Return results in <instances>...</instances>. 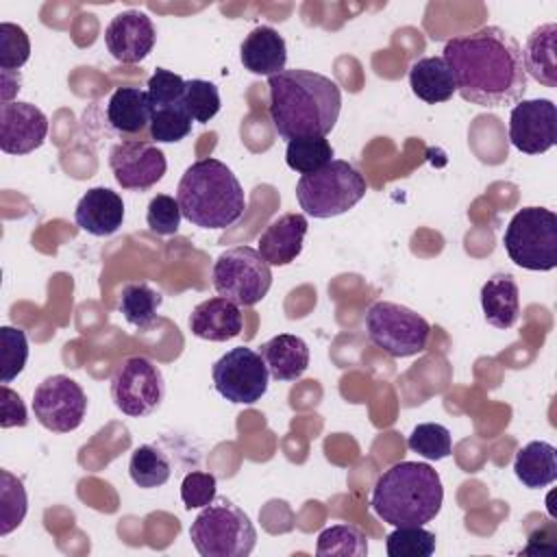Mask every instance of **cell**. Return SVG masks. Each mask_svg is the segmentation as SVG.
Segmentation results:
<instances>
[{"label": "cell", "mask_w": 557, "mask_h": 557, "mask_svg": "<svg viewBox=\"0 0 557 557\" xmlns=\"http://www.w3.org/2000/svg\"><path fill=\"white\" fill-rule=\"evenodd\" d=\"M33 411L37 422L52 433L76 431L87 413V396L83 387L65 376H46L33 392Z\"/></svg>", "instance_id": "cell-12"}, {"label": "cell", "mask_w": 557, "mask_h": 557, "mask_svg": "<svg viewBox=\"0 0 557 557\" xmlns=\"http://www.w3.org/2000/svg\"><path fill=\"white\" fill-rule=\"evenodd\" d=\"M407 446L424 459L440 461L450 455L453 440H450V431L444 424L422 422L409 433Z\"/></svg>", "instance_id": "cell-36"}, {"label": "cell", "mask_w": 557, "mask_h": 557, "mask_svg": "<svg viewBox=\"0 0 557 557\" xmlns=\"http://www.w3.org/2000/svg\"><path fill=\"white\" fill-rule=\"evenodd\" d=\"M244 320L239 305L224 296L198 302L189 313V331L198 339L226 342L242 333Z\"/></svg>", "instance_id": "cell-18"}, {"label": "cell", "mask_w": 557, "mask_h": 557, "mask_svg": "<svg viewBox=\"0 0 557 557\" xmlns=\"http://www.w3.org/2000/svg\"><path fill=\"white\" fill-rule=\"evenodd\" d=\"M442 59L459 96L476 107H509L520 102L527 91L522 48L500 26H483L448 39Z\"/></svg>", "instance_id": "cell-1"}, {"label": "cell", "mask_w": 557, "mask_h": 557, "mask_svg": "<svg viewBox=\"0 0 557 557\" xmlns=\"http://www.w3.org/2000/svg\"><path fill=\"white\" fill-rule=\"evenodd\" d=\"M109 168L122 189L148 191L163 178L168 161L152 141L122 139L109 150Z\"/></svg>", "instance_id": "cell-13"}, {"label": "cell", "mask_w": 557, "mask_h": 557, "mask_svg": "<svg viewBox=\"0 0 557 557\" xmlns=\"http://www.w3.org/2000/svg\"><path fill=\"white\" fill-rule=\"evenodd\" d=\"M307 228L309 224L302 213H283L259 235L257 250L270 265H287L300 255Z\"/></svg>", "instance_id": "cell-19"}, {"label": "cell", "mask_w": 557, "mask_h": 557, "mask_svg": "<svg viewBox=\"0 0 557 557\" xmlns=\"http://www.w3.org/2000/svg\"><path fill=\"white\" fill-rule=\"evenodd\" d=\"M333 146L326 137H296L287 141L285 161L298 174H313L333 161Z\"/></svg>", "instance_id": "cell-29"}, {"label": "cell", "mask_w": 557, "mask_h": 557, "mask_svg": "<svg viewBox=\"0 0 557 557\" xmlns=\"http://www.w3.org/2000/svg\"><path fill=\"white\" fill-rule=\"evenodd\" d=\"M109 126L122 137H135L150 126L152 107L148 94L139 87H117L104 109Z\"/></svg>", "instance_id": "cell-21"}, {"label": "cell", "mask_w": 557, "mask_h": 557, "mask_svg": "<svg viewBox=\"0 0 557 557\" xmlns=\"http://www.w3.org/2000/svg\"><path fill=\"white\" fill-rule=\"evenodd\" d=\"M509 259L533 272L557 265V215L544 207H524L509 220L503 235Z\"/></svg>", "instance_id": "cell-7"}, {"label": "cell", "mask_w": 557, "mask_h": 557, "mask_svg": "<svg viewBox=\"0 0 557 557\" xmlns=\"http://www.w3.org/2000/svg\"><path fill=\"white\" fill-rule=\"evenodd\" d=\"M28 496L22 479L13 476L9 470H0V535H9L17 529L26 516Z\"/></svg>", "instance_id": "cell-31"}, {"label": "cell", "mask_w": 557, "mask_h": 557, "mask_svg": "<svg viewBox=\"0 0 557 557\" xmlns=\"http://www.w3.org/2000/svg\"><path fill=\"white\" fill-rule=\"evenodd\" d=\"M366 331L370 342L394 359L422 352L431 337V324L413 309L379 300L366 313Z\"/></svg>", "instance_id": "cell-8"}, {"label": "cell", "mask_w": 557, "mask_h": 557, "mask_svg": "<svg viewBox=\"0 0 557 557\" xmlns=\"http://www.w3.org/2000/svg\"><path fill=\"white\" fill-rule=\"evenodd\" d=\"M183 107L187 115L194 122H209L211 117L218 115L222 102H220V91L215 83L202 81V78H191L185 81V94H183Z\"/></svg>", "instance_id": "cell-34"}, {"label": "cell", "mask_w": 557, "mask_h": 557, "mask_svg": "<svg viewBox=\"0 0 557 557\" xmlns=\"http://www.w3.org/2000/svg\"><path fill=\"white\" fill-rule=\"evenodd\" d=\"M191 117L187 115L183 104L165 107V109H154L148 126L150 139L157 144H174L185 139L191 133Z\"/></svg>", "instance_id": "cell-33"}, {"label": "cell", "mask_w": 557, "mask_h": 557, "mask_svg": "<svg viewBox=\"0 0 557 557\" xmlns=\"http://www.w3.org/2000/svg\"><path fill=\"white\" fill-rule=\"evenodd\" d=\"M239 59L248 72L270 78L285 70V63H287L285 39L272 26H257L242 41Z\"/></svg>", "instance_id": "cell-20"}, {"label": "cell", "mask_w": 557, "mask_h": 557, "mask_svg": "<svg viewBox=\"0 0 557 557\" xmlns=\"http://www.w3.org/2000/svg\"><path fill=\"white\" fill-rule=\"evenodd\" d=\"M28 361V339L22 329L2 326L0 329V383L9 385Z\"/></svg>", "instance_id": "cell-35"}, {"label": "cell", "mask_w": 557, "mask_h": 557, "mask_svg": "<svg viewBox=\"0 0 557 557\" xmlns=\"http://www.w3.org/2000/svg\"><path fill=\"white\" fill-rule=\"evenodd\" d=\"M189 540L202 557H246L255 550L257 529L231 498L215 496L194 518Z\"/></svg>", "instance_id": "cell-5"}, {"label": "cell", "mask_w": 557, "mask_h": 557, "mask_svg": "<svg viewBox=\"0 0 557 557\" xmlns=\"http://www.w3.org/2000/svg\"><path fill=\"white\" fill-rule=\"evenodd\" d=\"M513 474L529 490H540L557 479V448L544 440L524 444L513 459Z\"/></svg>", "instance_id": "cell-25"}, {"label": "cell", "mask_w": 557, "mask_h": 557, "mask_svg": "<svg viewBox=\"0 0 557 557\" xmlns=\"http://www.w3.org/2000/svg\"><path fill=\"white\" fill-rule=\"evenodd\" d=\"M74 222L94 237L113 235L124 222L122 196L109 187L87 189L76 202Z\"/></svg>", "instance_id": "cell-17"}, {"label": "cell", "mask_w": 557, "mask_h": 557, "mask_svg": "<svg viewBox=\"0 0 557 557\" xmlns=\"http://www.w3.org/2000/svg\"><path fill=\"white\" fill-rule=\"evenodd\" d=\"M218 492V479L211 472L191 470L181 481V500L185 509H202L215 498Z\"/></svg>", "instance_id": "cell-40"}, {"label": "cell", "mask_w": 557, "mask_h": 557, "mask_svg": "<svg viewBox=\"0 0 557 557\" xmlns=\"http://www.w3.org/2000/svg\"><path fill=\"white\" fill-rule=\"evenodd\" d=\"M481 309L487 324L496 329H511L520 315L518 283L511 274L498 272L481 287Z\"/></svg>", "instance_id": "cell-23"}, {"label": "cell", "mask_w": 557, "mask_h": 557, "mask_svg": "<svg viewBox=\"0 0 557 557\" xmlns=\"http://www.w3.org/2000/svg\"><path fill=\"white\" fill-rule=\"evenodd\" d=\"M509 141L524 154H542L557 141V107L548 98L520 100L509 113Z\"/></svg>", "instance_id": "cell-14"}, {"label": "cell", "mask_w": 557, "mask_h": 557, "mask_svg": "<svg viewBox=\"0 0 557 557\" xmlns=\"http://www.w3.org/2000/svg\"><path fill=\"white\" fill-rule=\"evenodd\" d=\"M146 94H148L152 111L174 107V104H183L185 81L178 74L165 70V67H157L154 74L148 78Z\"/></svg>", "instance_id": "cell-38"}, {"label": "cell", "mask_w": 557, "mask_h": 557, "mask_svg": "<svg viewBox=\"0 0 557 557\" xmlns=\"http://www.w3.org/2000/svg\"><path fill=\"white\" fill-rule=\"evenodd\" d=\"M157 41V30L152 20L137 9L122 11L113 15L104 30V44L117 63L135 65L144 61Z\"/></svg>", "instance_id": "cell-15"}, {"label": "cell", "mask_w": 557, "mask_h": 557, "mask_svg": "<svg viewBox=\"0 0 557 557\" xmlns=\"http://www.w3.org/2000/svg\"><path fill=\"white\" fill-rule=\"evenodd\" d=\"M259 355L274 381H296L309 368V346L302 337L292 333H278L263 342Z\"/></svg>", "instance_id": "cell-22"}, {"label": "cell", "mask_w": 557, "mask_h": 557, "mask_svg": "<svg viewBox=\"0 0 557 557\" xmlns=\"http://www.w3.org/2000/svg\"><path fill=\"white\" fill-rule=\"evenodd\" d=\"M213 287L218 296L239 307H252L265 298L272 287L270 263L252 246L224 250L213 263Z\"/></svg>", "instance_id": "cell-9"}, {"label": "cell", "mask_w": 557, "mask_h": 557, "mask_svg": "<svg viewBox=\"0 0 557 557\" xmlns=\"http://www.w3.org/2000/svg\"><path fill=\"white\" fill-rule=\"evenodd\" d=\"M161 302L163 294L144 281L126 283L120 292V313L131 326L139 331L152 329Z\"/></svg>", "instance_id": "cell-27"}, {"label": "cell", "mask_w": 557, "mask_h": 557, "mask_svg": "<svg viewBox=\"0 0 557 557\" xmlns=\"http://www.w3.org/2000/svg\"><path fill=\"white\" fill-rule=\"evenodd\" d=\"M30 57V41L22 26L2 22L0 24V70L17 72Z\"/></svg>", "instance_id": "cell-37"}, {"label": "cell", "mask_w": 557, "mask_h": 557, "mask_svg": "<svg viewBox=\"0 0 557 557\" xmlns=\"http://www.w3.org/2000/svg\"><path fill=\"white\" fill-rule=\"evenodd\" d=\"M557 24L537 26L524 44L522 63L527 76H533L544 87H557Z\"/></svg>", "instance_id": "cell-24"}, {"label": "cell", "mask_w": 557, "mask_h": 557, "mask_svg": "<svg viewBox=\"0 0 557 557\" xmlns=\"http://www.w3.org/2000/svg\"><path fill=\"white\" fill-rule=\"evenodd\" d=\"M409 87L413 96L429 104L446 102L457 91L453 74L442 57L418 59L409 70Z\"/></svg>", "instance_id": "cell-26"}, {"label": "cell", "mask_w": 557, "mask_h": 557, "mask_svg": "<svg viewBox=\"0 0 557 557\" xmlns=\"http://www.w3.org/2000/svg\"><path fill=\"white\" fill-rule=\"evenodd\" d=\"M211 379L215 392L224 400L235 405H255L268 392L270 372L257 350L237 346L213 363Z\"/></svg>", "instance_id": "cell-11"}, {"label": "cell", "mask_w": 557, "mask_h": 557, "mask_svg": "<svg viewBox=\"0 0 557 557\" xmlns=\"http://www.w3.org/2000/svg\"><path fill=\"white\" fill-rule=\"evenodd\" d=\"M389 557H431L435 553V533L422 527H396L385 537Z\"/></svg>", "instance_id": "cell-32"}, {"label": "cell", "mask_w": 557, "mask_h": 557, "mask_svg": "<svg viewBox=\"0 0 557 557\" xmlns=\"http://www.w3.org/2000/svg\"><path fill=\"white\" fill-rule=\"evenodd\" d=\"M444 503L437 470L422 461H398L374 483L370 507L392 527H422L431 522Z\"/></svg>", "instance_id": "cell-3"}, {"label": "cell", "mask_w": 557, "mask_h": 557, "mask_svg": "<svg viewBox=\"0 0 557 557\" xmlns=\"http://www.w3.org/2000/svg\"><path fill=\"white\" fill-rule=\"evenodd\" d=\"M28 413L24 407V400L17 392H13L9 385H2V403H0V426H26Z\"/></svg>", "instance_id": "cell-41"}, {"label": "cell", "mask_w": 557, "mask_h": 557, "mask_svg": "<svg viewBox=\"0 0 557 557\" xmlns=\"http://www.w3.org/2000/svg\"><path fill=\"white\" fill-rule=\"evenodd\" d=\"M315 555H320V557H331V555L366 557L368 555V537L355 524H333L318 535Z\"/></svg>", "instance_id": "cell-30"}, {"label": "cell", "mask_w": 557, "mask_h": 557, "mask_svg": "<svg viewBox=\"0 0 557 557\" xmlns=\"http://www.w3.org/2000/svg\"><path fill=\"white\" fill-rule=\"evenodd\" d=\"M48 135L46 113L22 100L0 104V148L7 154H28L37 150Z\"/></svg>", "instance_id": "cell-16"}, {"label": "cell", "mask_w": 557, "mask_h": 557, "mask_svg": "<svg viewBox=\"0 0 557 557\" xmlns=\"http://www.w3.org/2000/svg\"><path fill=\"white\" fill-rule=\"evenodd\" d=\"M176 200L183 215L200 228H226L246 209V194L233 170L220 159L194 161L181 176Z\"/></svg>", "instance_id": "cell-4"}, {"label": "cell", "mask_w": 557, "mask_h": 557, "mask_svg": "<svg viewBox=\"0 0 557 557\" xmlns=\"http://www.w3.org/2000/svg\"><path fill=\"white\" fill-rule=\"evenodd\" d=\"M270 120L281 139L326 137L342 111L335 81L311 70H283L268 78Z\"/></svg>", "instance_id": "cell-2"}, {"label": "cell", "mask_w": 557, "mask_h": 557, "mask_svg": "<svg viewBox=\"0 0 557 557\" xmlns=\"http://www.w3.org/2000/svg\"><path fill=\"white\" fill-rule=\"evenodd\" d=\"M181 205L174 196L170 194H157L150 202H148V211H146V224L154 235H176L178 226H181Z\"/></svg>", "instance_id": "cell-39"}, {"label": "cell", "mask_w": 557, "mask_h": 557, "mask_svg": "<svg viewBox=\"0 0 557 557\" xmlns=\"http://www.w3.org/2000/svg\"><path fill=\"white\" fill-rule=\"evenodd\" d=\"M131 481L141 490L161 487L172 476V463L157 444H141L133 450L128 461Z\"/></svg>", "instance_id": "cell-28"}, {"label": "cell", "mask_w": 557, "mask_h": 557, "mask_svg": "<svg viewBox=\"0 0 557 557\" xmlns=\"http://www.w3.org/2000/svg\"><path fill=\"white\" fill-rule=\"evenodd\" d=\"M368 191L363 174L348 161L333 159L313 174L300 176L296 198L300 209L311 218H335L352 209Z\"/></svg>", "instance_id": "cell-6"}, {"label": "cell", "mask_w": 557, "mask_h": 557, "mask_svg": "<svg viewBox=\"0 0 557 557\" xmlns=\"http://www.w3.org/2000/svg\"><path fill=\"white\" fill-rule=\"evenodd\" d=\"M163 396V374L148 357L124 359L111 376V398L124 416L146 418L159 409Z\"/></svg>", "instance_id": "cell-10"}]
</instances>
